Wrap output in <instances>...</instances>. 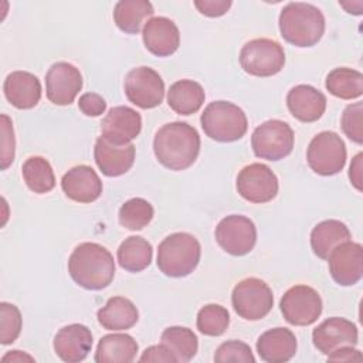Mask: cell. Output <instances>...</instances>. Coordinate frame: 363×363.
Returning <instances> with one entry per match:
<instances>
[{
    "mask_svg": "<svg viewBox=\"0 0 363 363\" xmlns=\"http://www.w3.org/2000/svg\"><path fill=\"white\" fill-rule=\"evenodd\" d=\"M153 152L160 164L170 170L190 167L200 152V135L186 122H170L159 128L153 139Z\"/></svg>",
    "mask_w": 363,
    "mask_h": 363,
    "instance_id": "1",
    "label": "cell"
},
{
    "mask_svg": "<svg viewBox=\"0 0 363 363\" xmlns=\"http://www.w3.org/2000/svg\"><path fill=\"white\" fill-rule=\"evenodd\" d=\"M68 272L75 284L89 291L106 288L115 277L112 254L96 242H81L68 259Z\"/></svg>",
    "mask_w": 363,
    "mask_h": 363,
    "instance_id": "2",
    "label": "cell"
},
{
    "mask_svg": "<svg viewBox=\"0 0 363 363\" xmlns=\"http://www.w3.org/2000/svg\"><path fill=\"white\" fill-rule=\"evenodd\" d=\"M278 26L286 43L295 47H312L325 33V17L313 4L292 1L281 10Z\"/></svg>",
    "mask_w": 363,
    "mask_h": 363,
    "instance_id": "3",
    "label": "cell"
},
{
    "mask_svg": "<svg viewBox=\"0 0 363 363\" xmlns=\"http://www.w3.org/2000/svg\"><path fill=\"white\" fill-rule=\"evenodd\" d=\"M201 247L189 233L167 235L157 248V268L167 277L182 278L190 275L200 262Z\"/></svg>",
    "mask_w": 363,
    "mask_h": 363,
    "instance_id": "4",
    "label": "cell"
},
{
    "mask_svg": "<svg viewBox=\"0 0 363 363\" xmlns=\"http://www.w3.org/2000/svg\"><path fill=\"white\" fill-rule=\"evenodd\" d=\"M204 133L217 142H235L241 139L248 128L244 111L228 101L208 104L200 118Z\"/></svg>",
    "mask_w": 363,
    "mask_h": 363,
    "instance_id": "5",
    "label": "cell"
},
{
    "mask_svg": "<svg viewBox=\"0 0 363 363\" xmlns=\"http://www.w3.org/2000/svg\"><path fill=\"white\" fill-rule=\"evenodd\" d=\"M284 48L271 38L251 40L240 51L241 68L254 77H272L284 68Z\"/></svg>",
    "mask_w": 363,
    "mask_h": 363,
    "instance_id": "6",
    "label": "cell"
},
{
    "mask_svg": "<svg viewBox=\"0 0 363 363\" xmlns=\"http://www.w3.org/2000/svg\"><path fill=\"white\" fill-rule=\"evenodd\" d=\"M292 128L279 119H269L258 125L251 136L254 155L259 159L277 162L286 157L294 147Z\"/></svg>",
    "mask_w": 363,
    "mask_h": 363,
    "instance_id": "7",
    "label": "cell"
},
{
    "mask_svg": "<svg viewBox=\"0 0 363 363\" xmlns=\"http://www.w3.org/2000/svg\"><path fill=\"white\" fill-rule=\"evenodd\" d=\"M231 303L240 318L245 320H259L272 309L274 295L262 279L250 277L234 286Z\"/></svg>",
    "mask_w": 363,
    "mask_h": 363,
    "instance_id": "8",
    "label": "cell"
},
{
    "mask_svg": "<svg viewBox=\"0 0 363 363\" xmlns=\"http://www.w3.org/2000/svg\"><path fill=\"white\" fill-rule=\"evenodd\" d=\"M306 160L316 174H337L346 164V145L337 133L320 132L312 138L306 150Z\"/></svg>",
    "mask_w": 363,
    "mask_h": 363,
    "instance_id": "9",
    "label": "cell"
},
{
    "mask_svg": "<svg viewBox=\"0 0 363 363\" xmlns=\"http://www.w3.org/2000/svg\"><path fill=\"white\" fill-rule=\"evenodd\" d=\"M217 244L230 255L241 257L252 251L257 242V228L245 216L231 214L220 220L216 227Z\"/></svg>",
    "mask_w": 363,
    "mask_h": 363,
    "instance_id": "10",
    "label": "cell"
},
{
    "mask_svg": "<svg viewBox=\"0 0 363 363\" xmlns=\"http://www.w3.org/2000/svg\"><path fill=\"white\" fill-rule=\"evenodd\" d=\"M279 308L288 323L308 326L315 323L320 316L322 299L312 286L295 285L284 294Z\"/></svg>",
    "mask_w": 363,
    "mask_h": 363,
    "instance_id": "11",
    "label": "cell"
},
{
    "mask_svg": "<svg viewBox=\"0 0 363 363\" xmlns=\"http://www.w3.org/2000/svg\"><path fill=\"white\" fill-rule=\"evenodd\" d=\"M123 88L129 102L142 109L156 108L164 98V82L150 67L130 69L125 78Z\"/></svg>",
    "mask_w": 363,
    "mask_h": 363,
    "instance_id": "12",
    "label": "cell"
},
{
    "mask_svg": "<svg viewBox=\"0 0 363 363\" xmlns=\"http://www.w3.org/2000/svg\"><path fill=\"white\" fill-rule=\"evenodd\" d=\"M277 174L262 163L242 167L237 176V191L250 203H268L278 194Z\"/></svg>",
    "mask_w": 363,
    "mask_h": 363,
    "instance_id": "13",
    "label": "cell"
},
{
    "mask_svg": "<svg viewBox=\"0 0 363 363\" xmlns=\"http://www.w3.org/2000/svg\"><path fill=\"white\" fill-rule=\"evenodd\" d=\"M82 88L79 69L65 61L52 64L45 74V94L54 105H71Z\"/></svg>",
    "mask_w": 363,
    "mask_h": 363,
    "instance_id": "14",
    "label": "cell"
},
{
    "mask_svg": "<svg viewBox=\"0 0 363 363\" xmlns=\"http://www.w3.org/2000/svg\"><path fill=\"white\" fill-rule=\"evenodd\" d=\"M329 272L342 286H352L363 275V248L359 242L346 241L337 245L328 257Z\"/></svg>",
    "mask_w": 363,
    "mask_h": 363,
    "instance_id": "15",
    "label": "cell"
},
{
    "mask_svg": "<svg viewBox=\"0 0 363 363\" xmlns=\"http://www.w3.org/2000/svg\"><path fill=\"white\" fill-rule=\"evenodd\" d=\"M357 337L356 325L337 316L323 320L312 332V342L323 354H329L342 346H356Z\"/></svg>",
    "mask_w": 363,
    "mask_h": 363,
    "instance_id": "16",
    "label": "cell"
},
{
    "mask_svg": "<svg viewBox=\"0 0 363 363\" xmlns=\"http://www.w3.org/2000/svg\"><path fill=\"white\" fill-rule=\"evenodd\" d=\"M142 129V118L135 109L119 105L109 109L101 122V133L115 145L130 143Z\"/></svg>",
    "mask_w": 363,
    "mask_h": 363,
    "instance_id": "17",
    "label": "cell"
},
{
    "mask_svg": "<svg viewBox=\"0 0 363 363\" xmlns=\"http://www.w3.org/2000/svg\"><path fill=\"white\" fill-rule=\"evenodd\" d=\"M95 163L108 177H118L130 170L135 162V145H115L102 135L96 139L94 147Z\"/></svg>",
    "mask_w": 363,
    "mask_h": 363,
    "instance_id": "18",
    "label": "cell"
},
{
    "mask_svg": "<svg viewBox=\"0 0 363 363\" xmlns=\"http://www.w3.org/2000/svg\"><path fill=\"white\" fill-rule=\"evenodd\" d=\"M92 343V333L85 325L71 323L57 332L54 337V352L67 363H78L88 356Z\"/></svg>",
    "mask_w": 363,
    "mask_h": 363,
    "instance_id": "19",
    "label": "cell"
},
{
    "mask_svg": "<svg viewBox=\"0 0 363 363\" xmlns=\"http://www.w3.org/2000/svg\"><path fill=\"white\" fill-rule=\"evenodd\" d=\"M65 196L77 203H92L102 194V182L96 172L86 164L69 169L61 179Z\"/></svg>",
    "mask_w": 363,
    "mask_h": 363,
    "instance_id": "20",
    "label": "cell"
},
{
    "mask_svg": "<svg viewBox=\"0 0 363 363\" xmlns=\"http://www.w3.org/2000/svg\"><path fill=\"white\" fill-rule=\"evenodd\" d=\"M143 44L156 57H169L180 45V33L173 20L153 17L145 23L142 30Z\"/></svg>",
    "mask_w": 363,
    "mask_h": 363,
    "instance_id": "21",
    "label": "cell"
},
{
    "mask_svg": "<svg viewBox=\"0 0 363 363\" xmlns=\"http://www.w3.org/2000/svg\"><path fill=\"white\" fill-rule=\"evenodd\" d=\"M286 105L295 119L311 123L325 113L326 96L312 85L301 84L289 89Z\"/></svg>",
    "mask_w": 363,
    "mask_h": 363,
    "instance_id": "22",
    "label": "cell"
},
{
    "mask_svg": "<svg viewBox=\"0 0 363 363\" xmlns=\"http://www.w3.org/2000/svg\"><path fill=\"white\" fill-rule=\"evenodd\" d=\"M7 101L17 109H31L41 98L40 79L27 71L10 72L3 84Z\"/></svg>",
    "mask_w": 363,
    "mask_h": 363,
    "instance_id": "23",
    "label": "cell"
},
{
    "mask_svg": "<svg viewBox=\"0 0 363 363\" xmlns=\"http://www.w3.org/2000/svg\"><path fill=\"white\" fill-rule=\"evenodd\" d=\"M296 337L286 328L264 332L257 340L258 356L267 363H285L296 353Z\"/></svg>",
    "mask_w": 363,
    "mask_h": 363,
    "instance_id": "24",
    "label": "cell"
},
{
    "mask_svg": "<svg viewBox=\"0 0 363 363\" xmlns=\"http://www.w3.org/2000/svg\"><path fill=\"white\" fill-rule=\"evenodd\" d=\"M99 325L106 330H126L136 325L139 312L125 296H112L96 313Z\"/></svg>",
    "mask_w": 363,
    "mask_h": 363,
    "instance_id": "25",
    "label": "cell"
},
{
    "mask_svg": "<svg viewBox=\"0 0 363 363\" xmlns=\"http://www.w3.org/2000/svg\"><path fill=\"white\" fill-rule=\"evenodd\" d=\"M136 340L126 333H109L101 337L95 350L96 363H130L138 353Z\"/></svg>",
    "mask_w": 363,
    "mask_h": 363,
    "instance_id": "26",
    "label": "cell"
},
{
    "mask_svg": "<svg viewBox=\"0 0 363 363\" xmlns=\"http://www.w3.org/2000/svg\"><path fill=\"white\" fill-rule=\"evenodd\" d=\"M352 238L347 225L339 220H325L316 224L311 233V247L316 257L328 259L329 254L342 242Z\"/></svg>",
    "mask_w": 363,
    "mask_h": 363,
    "instance_id": "27",
    "label": "cell"
},
{
    "mask_svg": "<svg viewBox=\"0 0 363 363\" xmlns=\"http://www.w3.org/2000/svg\"><path fill=\"white\" fill-rule=\"evenodd\" d=\"M204 89L193 79H180L170 85L167 92V104L179 115L196 113L204 104Z\"/></svg>",
    "mask_w": 363,
    "mask_h": 363,
    "instance_id": "28",
    "label": "cell"
},
{
    "mask_svg": "<svg viewBox=\"0 0 363 363\" xmlns=\"http://www.w3.org/2000/svg\"><path fill=\"white\" fill-rule=\"evenodd\" d=\"M155 10L147 0H121L113 9V21L126 34H138L143 21L153 16Z\"/></svg>",
    "mask_w": 363,
    "mask_h": 363,
    "instance_id": "29",
    "label": "cell"
},
{
    "mask_svg": "<svg viewBox=\"0 0 363 363\" xmlns=\"http://www.w3.org/2000/svg\"><path fill=\"white\" fill-rule=\"evenodd\" d=\"M119 265L129 272H140L147 268L153 258L152 244L139 235L128 237L116 251Z\"/></svg>",
    "mask_w": 363,
    "mask_h": 363,
    "instance_id": "30",
    "label": "cell"
},
{
    "mask_svg": "<svg viewBox=\"0 0 363 363\" xmlns=\"http://www.w3.org/2000/svg\"><path fill=\"white\" fill-rule=\"evenodd\" d=\"M325 86L336 98L356 99L363 95V74L347 67L335 68L328 74Z\"/></svg>",
    "mask_w": 363,
    "mask_h": 363,
    "instance_id": "31",
    "label": "cell"
},
{
    "mask_svg": "<svg viewBox=\"0 0 363 363\" xmlns=\"http://www.w3.org/2000/svg\"><path fill=\"white\" fill-rule=\"evenodd\" d=\"M160 343L164 345L177 359V362H190L199 349L196 333L184 326H170L162 332Z\"/></svg>",
    "mask_w": 363,
    "mask_h": 363,
    "instance_id": "32",
    "label": "cell"
},
{
    "mask_svg": "<svg viewBox=\"0 0 363 363\" xmlns=\"http://www.w3.org/2000/svg\"><path fill=\"white\" fill-rule=\"evenodd\" d=\"M21 174L27 187L37 194H45L55 186L54 170L50 162L41 156L28 157L21 166Z\"/></svg>",
    "mask_w": 363,
    "mask_h": 363,
    "instance_id": "33",
    "label": "cell"
},
{
    "mask_svg": "<svg viewBox=\"0 0 363 363\" xmlns=\"http://www.w3.org/2000/svg\"><path fill=\"white\" fill-rule=\"evenodd\" d=\"M155 216V210L152 204L142 199V197H133L128 201H125L119 208V223L122 227L138 231L146 227Z\"/></svg>",
    "mask_w": 363,
    "mask_h": 363,
    "instance_id": "34",
    "label": "cell"
},
{
    "mask_svg": "<svg viewBox=\"0 0 363 363\" xmlns=\"http://www.w3.org/2000/svg\"><path fill=\"white\" fill-rule=\"evenodd\" d=\"M196 325L206 336H221L230 325V313L221 305L208 303L199 311Z\"/></svg>",
    "mask_w": 363,
    "mask_h": 363,
    "instance_id": "35",
    "label": "cell"
},
{
    "mask_svg": "<svg viewBox=\"0 0 363 363\" xmlns=\"http://www.w3.org/2000/svg\"><path fill=\"white\" fill-rule=\"evenodd\" d=\"M21 313L18 308L9 302L0 303V343L10 345L13 343L21 332Z\"/></svg>",
    "mask_w": 363,
    "mask_h": 363,
    "instance_id": "36",
    "label": "cell"
},
{
    "mask_svg": "<svg viewBox=\"0 0 363 363\" xmlns=\"http://www.w3.org/2000/svg\"><path fill=\"white\" fill-rule=\"evenodd\" d=\"M216 363H254L255 357L251 347L241 340H227L214 353Z\"/></svg>",
    "mask_w": 363,
    "mask_h": 363,
    "instance_id": "37",
    "label": "cell"
},
{
    "mask_svg": "<svg viewBox=\"0 0 363 363\" xmlns=\"http://www.w3.org/2000/svg\"><path fill=\"white\" fill-rule=\"evenodd\" d=\"M362 113H363V104L354 102L345 108L340 119L343 133L354 143H363V130H362Z\"/></svg>",
    "mask_w": 363,
    "mask_h": 363,
    "instance_id": "38",
    "label": "cell"
},
{
    "mask_svg": "<svg viewBox=\"0 0 363 363\" xmlns=\"http://www.w3.org/2000/svg\"><path fill=\"white\" fill-rule=\"evenodd\" d=\"M1 121V170H6L14 160V150H16V139L11 119L7 115L0 116Z\"/></svg>",
    "mask_w": 363,
    "mask_h": 363,
    "instance_id": "39",
    "label": "cell"
},
{
    "mask_svg": "<svg viewBox=\"0 0 363 363\" xmlns=\"http://www.w3.org/2000/svg\"><path fill=\"white\" fill-rule=\"evenodd\" d=\"M78 108L86 116H99L106 111V102L101 95L95 92H86L79 96Z\"/></svg>",
    "mask_w": 363,
    "mask_h": 363,
    "instance_id": "40",
    "label": "cell"
},
{
    "mask_svg": "<svg viewBox=\"0 0 363 363\" xmlns=\"http://www.w3.org/2000/svg\"><path fill=\"white\" fill-rule=\"evenodd\" d=\"M196 9L207 17L224 16L233 6L231 0H196Z\"/></svg>",
    "mask_w": 363,
    "mask_h": 363,
    "instance_id": "41",
    "label": "cell"
},
{
    "mask_svg": "<svg viewBox=\"0 0 363 363\" xmlns=\"http://www.w3.org/2000/svg\"><path fill=\"white\" fill-rule=\"evenodd\" d=\"M139 362H163V363H176L177 359L164 345L149 346L143 350L139 357Z\"/></svg>",
    "mask_w": 363,
    "mask_h": 363,
    "instance_id": "42",
    "label": "cell"
},
{
    "mask_svg": "<svg viewBox=\"0 0 363 363\" xmlns=\"http://www.w3.org/2000/svg\"><path fill=\"white\" fill-rule=\"evenodd\" d=\"M362 357L360 350L354 349V346H342L328 354V362H353L362 360Z\"/></svg>",
    "mask_w": 363,
    "mask_h": 363,
    "instance_id": "43",
    "label": "cell"
},
{
    "mask_svg": "<svg viewBox=\"0 0 363 363\" xmlns=\"http://www.w3.org/2000/svg\"><path fill=\"white\" fill-rule=\"evenodd\" d=\"M362 157L363 155L362 153H357L352 163H350V169H349V179H350V183L359 190L362 191Z\"/></svg>",
    "mask_w": 363,
    "mask_h": 363,
    "instance_id": "44",
    "label": "cell"
},
{
    "mask_svg": "<svg viewBox=\"0 0 363 363\" xmlns=\"http://www.w3.org/2000/svg\"><path fill=\"white\" fill-rule=\"evenodd\" d=\"M3 362H34V357L21 352V350H11L9 353H6L3 357H1Z\"/></svg>",
    "mask_w": 363,
    "mask_h": 363,
    "instance_id": "45",
    "label": "cell"
},
{
    "mask_svg": "<svg viewBox=\"0 0 363 363\" xmlns=\"http://www.w3.org/2000/svg\"><path fill=\"white\" fill-rule=\"evenodd\" d=\"M339 4L350 14L360 16L363 11V1H339Z\"/></svg>",
    "mask_w": 363,
    "mask_h": 363,
    "instance_id": "46",
    "label": "cell"
}]
</instances>
